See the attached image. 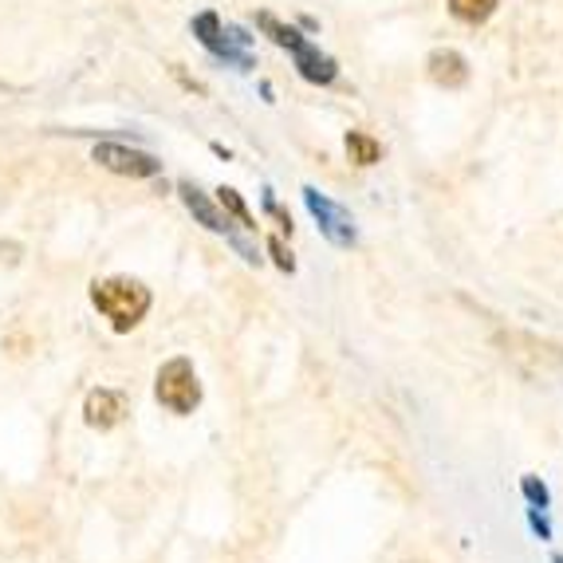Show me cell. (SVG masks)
I'll return each instance as SVG.
<instances>
[{
    "label": "cell",
    "instance_id": "6da1fadb",
    "mask_svg": "<svg viewBox=\"0 0 563 563\" xmlns=\"http://www.w3.org/2000/svg\"><path fill=\"white\" fill-rule=\"evenodd\" d=\"M91 303L119 335H126L151 311V288L142 280H134V276H107V280L91 284Z\"/></svg>",
    "mask_w": 563,
    "mask_h": 563
},
{
    "label": "cell",
    "instance_id": "7a4b0ae2",
    "mask_svg": "<svg viewBox=\"0 0 563 563\" xmlns=\"http://www.w3.org/2000/svg\"><path fill=\"white\" fill-rule=\"evenodd\" d=\"M256 24H261V29L268 32V36H273V44L288 47L291 56H296V67H300V76L308 79V84H331V79L339 76L335 59L323 56L320 47H311L308 40H303L296 29L280 24V20H276L273 12H261V16H256Z\"/></svg>",
    "mask_w": 563,
    "mask_h": 563
},
{
    "label": "cell",
    "instance_id": "3957f363",
    "mask_svg": "<svg viewBox=\"0 0 563 563\" xmlns=\"http://www.w3.org/2000/svg\"><path fill=\"white\" fill-rule=\"evenodd\" d=\"M154 398H158L169 413H194L201 406V378L186 355L162 363L158 378H154Z\"/></svg>",
    "mask_w": 563,
    "mask_h": 563
},
{
    "label": "cell",
    "instance_id": "277c9868",
    "mask_svg": "<svg viewBox=\"0 0 563 563\" xmlns=\"http://www.w3.org/2000/svg\"><path fill=\"white\" fill-rule=\"evenodd\" d=\"M194 32H198V40L213 52L217 59H225V64L241 67V71L253 67V56L244 52V47L253 44V36H244V29H221L217 12H201V16L194 20Z\"/></svg>",
    "mask_w": 563,
    "mask_h": 563
},
{
    "label": "cell",
    "instance_id": "5b68a950",
    "mask_svg": "<svg viewBox=\"0 0 563 563\" xmlns=\"http://www.w3.org/2000/svg\"><path fill=\"white\" fill-rule=\"evenodd\" d=\"M303 206H308V213L316 217V221H320V233L328 236L335 249H355L358 229L339 201H331L328 194H320L316 186H303Z\"/></svg>",
    "mask_w": 563,
    "mask_h": 563
},
{
    "label": "cell",
    "instance_id": "8992f818",
    "mask_svg": "<svg viewBox=\"0 0 563 563\" xmlns=\"http://www.w3.org/2000/svg\"><path fill=\"white\" fill-rule=\"evenodd\" d=\"M95 162L111 174H122V178H154L162 174V162L154 154H142V151H126L119 142H103V146H95Z\"/></svg>",
    "mask_w": 563,
    "mask_h": 563
},
{
    "label": "cell",
    "instance_id": "52a82bcc",
    "mask_svg": "<svg viewBox=\"0 0 563 563\" xmlns=\"http://www.w3.org/2000/svg\"><path fill=\"white\" fill-rule=\"evenodd\" d=\"M84 418L91 430H114V426L126 418V398L119 395V390H91L84 402Z\"/></svg>",
    "mask_w": 563,
    "mask_h": 563
},
{
    "label": "cell",
    "instance_id": "ba28073f",
    "mask_svg": "<svg viewBox=\"0 0 563 563\" xmlns=\"http://www.w3.org/2000/svg\"><path fill=\"white\" fill-rule=\"evenodd\" d=\"M178 194H181V201H186L189 213L198 217V221L209 229V233H221V236L233 233V221H229L225 209H217L213 201H209L206 194H201V189L194 186V181H178Z\"/></svg>",
    "mask_w": 563,
    "mask_h": 563
},
{
    "label": "cell",
    "instance_id": "9c48e42d",
    "mask_svg": "<svg viewBox=\"0 0 563 563\" xmlns=\"http://www.w3.org/2000/svg\"><path fill=\"white\" fill-rule=\"evenodd\" d=\"M430 79L438 87H461L470 79V64L461 59V52L445 47V52H433L430 56Z\"/></svg>",
    "mask_w": 563,
    "mask_h": 563
},
{
    "label": "cell",
    "instance_id": "30bf717a",
    "mask_svg": "<svg viewBox=\"0 0 563 563\" xmlns=\"http://www.w3.org/2000/svg\"><path fill=\"white\" fill-rule=\"evenodd\" d=\"M217 206L225 209L229 217H236V225H241V229H249V233H256V217H253V209L244 206L241 194H236V189H229V186L217 189Z\"/></svg>",
    "mask_w": 563,
    "mask_h": 563
},
{
    "label": "cell",
    "instance_id": "8fae6325",
    "mask_svg": "<svg viewBox=\"0 0 563 563\" xmlns=\"http://www.w3.org/2000/svg\"><path fill=\"white\" fill-rule=\"evenodd\" d=\"M347 154H351V162H355V166H375V162L383 158V146H378L371 134L351 131L347 134Z\"/></svg>",
    "mask_w": 563,
    "mask_h": 563
},
{
    "label": "cell",
    "instance_id": "7c38bea8",
    "mask_svg": "<svg viewBox=\"0 0 563 563\" xmlns=\"http://www.w3.org/2000/svg\"><path fill=\"white\" fill-rule=\"evenodd\" d=\"M450 12L465 24H485L497 12V0H450Z\"/></svg>",
    "mask_w": 563,
    "mask_h": 563
},
{
    "label": "cell",
    "instance_id": "4fadbf2b",
    "mask_svg": "<svg viewBox=\"0 0 563 563\" xmlns=\"http://www.w3.org/2000/svg\"><path fill=\"white\" fill-rule=\"evenodd\" d=\"M520 493H525L528 508H548V505H552V493H548V485L540 477H532V473H525V477H520Z\"/></svg>",
    "mask_w": 563,
    "mask_h": 563
},
{
    "label": "cell",
    "instance_id": "5bb4252c",
    "mask_svg": "<svg viewBox=\"0 0 563 563\" xmlns=\"http://www.w3.org/2000/svg\"><path fill=\"white\" fill-rule=\"evenodd\" d=\"M268 256L276 261L280 273H288V276L296 273V256H291V249L284 244V236H268Z\"/></svg>",
    "mask_w": 563,
    "mask_h": 563
},
{
    "label": "cell",
    "instance_id": "9a60e30c",
    "mask_svg": "<svg viewBox=\"0 0 563 563\" xmlns=\"http://www.w3.org/2000/svg\"><path fill=\"white\" fill-rule=\"evenodd\" d=\"M528 525H532V532L540 536V540H552V525H548V517H544V508H528Z\"/></svg>",
    "mask_w": 563,
    "mask_h": 563
},
{
    "label": "cell",
    "instance_id": "2e32d148",
    "mask_svg": "<svg viewBox=\"0 0 563 563\" xmlns=\"http://www.w3.org/2000/svg\"><path fill=\"white\" fill-rule=\"evenodd\" d=\"M264 209H268V213H273V217H276V221H280V229H284V233H288V236H291V217H288V213H284V209H280V206H276V198H273V194H268V189H264Z\"/></svg>",
    "mask_w": 563,
    "mask_h": 563
},
{
    "label": "cell",
    "instance_id": "e0dca14e",
    "mask_svg": "<svg viewBox=\"0 0 563 563\" xmlns=\"http://www.w3.org/2000/svg\"><path fill=\"white\" fill-rule=\"evenodd\" d=\"M552 563H563V555H552Z\"/></svg>",
    "mask_w": 563,
    "mask_h": 563
}]
</instances>
